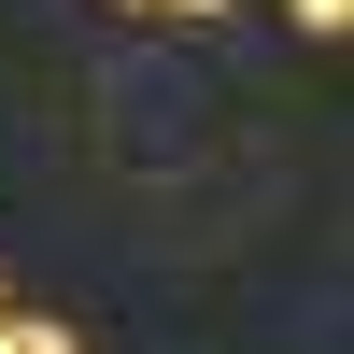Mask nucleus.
I'll return each instance as SVG.
<instances>
[{"label": "nucleus", "instance_id": "obj_2", "mask_svg": "<svg viewBox=\"0 0 354 354\" xmlns=\"http://www.w3.org/2000/svg\"><path fill=\"white\" fill-rule=\"evenodd\" d=\"M283 15H298L312 43H340V28H354V0H283Z\"/></svg>", "mask_w": 354, "mask_h": 354}, {"label": "nucleus", "instance_id": "obj_1", "mask_svg": "<svg viewBox=\"0 0 354 354\" xmlns=\"http://www.w3.org/2000/svg\"><path fill=\"white\" fill-rule=\"evenodd\" d=\"M0 354H85L71 326H43V312H15V298H0Z\"/></svg>", "mask_w": 354, "mask_h": 354}, {"label": "nucleus", "instance_id": "obj_3", "mask_svg": "<svg viewBox=\"0 0 354 354\" xmlns=\"http://www.w3.org/2000/svg\"><path fill=\"white\" fill-rule=\"evenodd\" d=\"M156 15H227V0H156Z\"/></svg>", "mask_w": 354, "mask_h": 354}]
</instances>
